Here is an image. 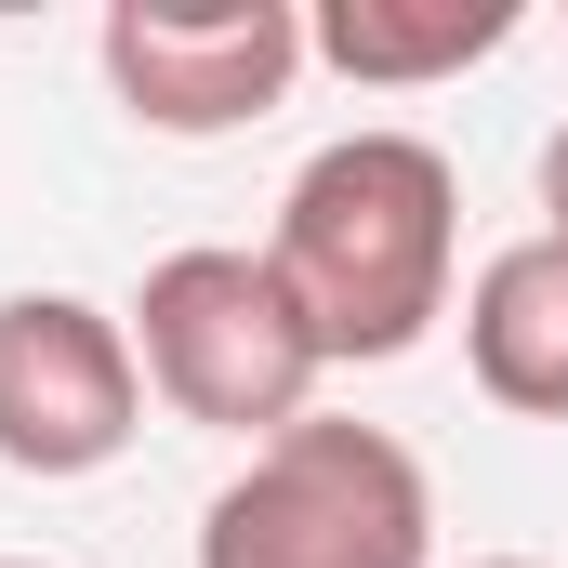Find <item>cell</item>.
<instances>
[{"label": "cell", "mask_w": 568, "mask_h": 568, "mask_svg": "<svg viewBox=\"0 0 568 568\" xmlns=\"http://www.w3.org/2000/svg\"><path fill=\"white\" fill-rule=\"evenodd\" d=\"M449 252H463V172H449V145L397 133V120L331 133L278 185V239H265L291 317L331 371L410 357L449 317Z\"/></svg>", "instance_id": "6da1fadb"}, {"label": "cell", "mask_w": 568, "mask_h": 568, "mask_svg": "<svg viewBox=\"0 0 568 568\" xmlns=\"http://www.w3.org/2000/svg\"><path fill=\"white\" fill-rule=\"evenodd\" d=\"M199 568H436V489L410 436L304 410L199 503Z\"/></svg>", "instance_id": "7a4b0ae2"}, {"label": "cell", "mask_w": 568, "mask_h": 568, "mask_svg": "<svg viewBox=\"0 0 568 568\" xmlns=\"http://www.w3.org/2000/svg\"><path fill=\"white\" fill-rule=\"evenodd\" d=\"M133 357H145V397L172 410V424H212V436H291L317 410V344H304V317H291V291L265 252H225V239H199V252H159L133 291Z\"/></svg>", "instance_id": "3957f363"}, {"label": "cell", "mask_w": 568, "mask_h": 568, "mask_svg": "<svg viewBox=\"0 0 568 568\" xmlns=\"http://www.w3.org/2000/svg\"><path fill=\"white\" fill-rule=\"evenodd\" d=\"M133 436H145L133 317L80 291H0V463L67 489V476H106Z\"/></svg>", "instance_id": "277c9868"}, {"label": "cell", "mask_w": 568, "mask_h": 568, "mask_svg": "<svg viewBox=\"0 0 568 568\" xmlns=\"http://www.w3.org/2000/svg\"><path fill=\"white\" fill-rule=\"evenodd\" d=\"M93 53L145 133L212 145V133H252L304 80V13L291 0H120L93 27Z\"/></svg>", "instance_id": "5b68a950"}, {"label": "cell", "mask_w": 568, "mask_h": 568, "mask_svg": "<svg viewBox=\"0 0 568 568\" xmlns=\"http://www.w3.org/2000/svg\"><path fill=\"white\" fill-rule=\"evenodd\" d=\"M463 371L489 410L516 424H568V239H503L463 278Z\"/></svg>", "instance_id": "8992f818"}, {"label": "cell", "mask_w": 568, "mask_h": 568, "mask_svg": "<svg viewBox=\"0 0 568 568\" xmlns=\"http://www.w3.org/2000/svg\"><path fill=\"white\" fill-rule=\"evenodd\" d=\"M516 40V0H317L304 13V53L357 93H424V80H463Z\"/></svg>", "instance_id": "52a82bcc"}, {"label": "cell", "mask_w": 568, "mask_h": 568, "mask_svg": "<svg viewBox=\"0 0 568 568\" xmlns=\"http://www.w3.org/2000/svg\"><path fill=\"white\" fill-rule=\"evenodd\" d=\"M529 185H542V239H568V120L542 133V172H529Z\"/></svg>", "instance_id": "ba28073f"}, {"label": "cell", "mask_w": 568, "mask_h": 568, "mask_svg": "<svg viewBox=\"0 0 568 568\" xmlns=\"http://www.w3.org/2000/svg\"><path fill=\"white\" fill-rule=\"evenodd\" d=\"M463 568H542V556H463Z\"/></svg>", "instance_id": "9c48e42d"}, {"label": "cell", "mask_w": 568, "mask_h": 568, "mask_svg": "<svg viewBox=\"0 0 568 568\" xmlns=\"http://www.w3.org/2000/svg\"><path fill=\"white\" fill-rule=\"evenodd\" d=\"M0 568H53V556H0Z\"/></svg>", "instance_id": "30bf717a"}]
</instances>
